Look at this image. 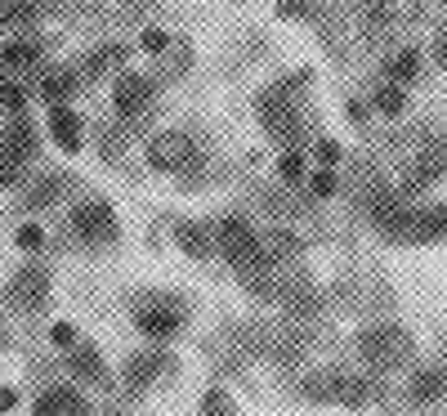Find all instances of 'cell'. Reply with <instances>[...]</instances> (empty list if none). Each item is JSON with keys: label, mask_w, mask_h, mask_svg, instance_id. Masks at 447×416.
Returning a JSON list of instances; mask_svg holds the SVG:
<instances>
[{"label": "cell", "mask_w": 447, "mask_h": 416, "mask_svg": "<svg viewBox=\"0 0 447 416\" xmlns=\"http://www.w3.org/2000/svg\"><path fill=\"white\" fill-rule=\"evenodd\" d=\"M220 247L228 251V260H237V264H255L264 255V242L251 233L241 219H224L220 224Z\"/></svg>", "instance_id": "6da1fadb"}, {"label": "cell", "mask_w": 447, "mask_h": 416, "mask_svg": "<svg viewBox=\"0 0 447 416\" xmlns=\"http://www.w3.org/2000/svg\"><path fill=\"white\" fill-rule=\"evenodd\" d=\"M362 353H367L371 363L389 367V363H398L407 353V332L403 327H376V332L362 336Z\"/></svg>", "instance_id": "7a4b0ae2"}, {"label": "cell", "mask_w": 447, "mask_h": 416, "mask_svg": "<svg viewBox=\"0 0 447 416\" xmlns=\"http://www.w3.org/2000/svg\"><path fill=\"white\" fill-rule=\"evenodd\" d=\"M76 228H81L90 242H112V238H116V215H112V206H107V202H86V206L76 211Z\"/></svg>", "instance_id": "3957f363"}, {"label": "cell", "mask_w": 447, "mask_h": 416, "mask_svg": "<svg viewBox=\"0 0 447 416\" xmlns=\"http://www.w3.org/2000/svg\"><path fill=\"white\" fill-rule=\"evenodd\" d=\"M148 99H152V85L143 81V77H135V72H126V77L116 81V108H121V117L143 112V108H148Z\"/></svg>", "instance_id": "277c9868"}, {"label": "cell", "mask_w": 447, "mask_h": 416, "mask_svg": "<svg viewBox=\"0 0 447 416\" xmlns=\"http://www.w3.org/2000/svg\"><path fill=\"white\" fill-rule=\"evenodd\" d=\"M188 157H192V143L184 139V134H161V139L152 143L148 162H152V166H161V170H175V166H184Z\"/></svg>", "instance_id": "5b68a950"}, {"label": "cell", "mask_w": 447, "mask_h": 416, "mask_svg": "<svg viewBox=\"0 0 447 416\" xmlns=\"http://www.w3.org/2000/svg\"><path fill=\"white\" fill-rule=\"evenodd\" d=\"M139 332L148 336H175L179 332V309L175 304H148V309H139Z\"/></svg>", "instance_id": "8992f818"}, {"label": "cell", "mask_w": 447, "mask_h": 416, "mask_svg": "<svg viewBox=\"0 0 447 416\" xmlns=\"http://www.w3.org/2000/svg\"><path fill=\"white\" fill-rule=\"evenodd\" d=\"M50 130H54V139H58V148H63V152H76L81 148V121L72 117L63 103H50Z\"/></svg>", "instance_id": "52a82bcc"}, {"label": "cell", "mask_w": 447, "mask_h": 416, "mask_svg": "<svg viewBox=\"0 0 447 416\" xmlns=\"http://www.w3.org/2000/svg\"><path fill=\"white\" fill-rule=\"evenodd\" d=\"M36 416H86V403H81L72 389H54L36 403Z\"/></svg>", "instance_id": "ba28073f"}, {"label": "cell", "mask_w": 447, "mask_h": 416, "mask_svg": "<svg viewBox=\"0 0 447 416\" xmlns=\"http://www.w3.org/2000/svg\"><path fill=\"white\" fill-rule=\"evenodd\" d=\"M14 300H22V304H41L45 300V273L41 268H27V273L14 278Z\"/></svg>", "instance_id": "9c48e42d"}, {"label": "cell", "mask_w": 447, "mask_h": 416, "mask_svg": "<svg viewBox=\"0 0 447 416\" xmlns=\"http://www.w3.org/2000/svg\"><path fill=\"white\" fill-rule=\"evenodd\" d=\"M443 228H447V206H434V211H425L412 224V238H439Z\"/></svg>", "instance_id": "30bf717a"}, {"label": "cell", "mask_w": 447, "mask_h": 416, "mask_svg": "<svg viewBox=\"0 0 447 416\" xmlns=\"http://www.w3.org/2000/svg\"><path fill=\"white\" fill-rule=\"evenodd\" d=\"M447 389V372H425V376H416V385H412V398H439Z\"/></svg>", "instance_id": "8fae6325"}, {"label": "cell", "mask_w": 447, "mask_h": 416, "mask_svg": "<svg viewBox=\"0 0 447 416\" xmlns=\"http://www.w3.org/2000/svg\"><path fill=\"white\" fill-rule=\"evenodd\" d=\"M156 372H161V353H148V358H135V363H130V372H126V376H130L135 385H148Z\"/></svg>", "instance_id": "7c38bea8"}, {"label": "cell", "mask_w": 447, "mask_h": 416, "mask_svg": "<svg viewBox=\"0 0 447 416\" xmlns=\"http://www.w3.org/2000/svg\"><path fill=\"white\" fill-rule=\"evenodd\" d=\"M5 148L14 152V162H18V157H32V148H36L32 126H14V130H9V143H5Z\"/></svg>", "instance_id": "4fadbf2b"}, {"label": "cell", "mask_w": 447, "mask_h": 416, "mask_svg": "<svg viewBox=\"0 0 447 416\" xmlns=\"http://www.w3.org/2000/svg\"><path fill=\"white\" fill-rule=\"evenodd\" d=\"M376 108H380L385 117H398V112L407 108V94H403V90H394V85H385V90L376 94Z\"/></svg>", "instance_id": "5bb4252c"}, {"label": "cell", "mask_w": 447, "mask_h": 416, "mask_svg": "<svg viewBox=\"0 0 447 416\" xmlns=\"http://www.w3.org/2000/svg\"><path fill=\"white\" fill-rule=\"evenodd\" d=\"M0 58H5L9 67H27L32 58H36V50H32L27 41H9V45H5V54H0Z\"/></svg>", "instance_id": "9a60e30c"}, {"label": "cell", "mask_w": 447, "mask_h": 416, "mask_svg": "<svg viewBox=\"0 0 447 416\" xmlns=\"http://www.w3.org/2000/svg\"><path fill=\"white\" fill-rule=\"evenodd\" d=\"M201 416H233V403L224 398V389H206V398H201Z\"/></svg>", "instance_id": "2e32d148"}, {"label": "cell", "mask_w": 447, "mask_h": 416, "mask_svg": "<svg viewBox=\"0 0 447 416\" xmlns=\"http://www.w3.org/2000/svg\"><path fill=\"white\" fill-rule=\"evenodd\" d=\"M416 72H420V54H416V50H403V54L394 58V77H398V81H412Z\"/></svg>", "instance_id": "e0dca14e"}, {"label": "cell", "mask_w": 447, "mask_h": 416, "mask_svg": "<svg viewBox=\"0 0 447 416\" xmlns=\"http://www.w3.org/2000/svg\"><path fill=\"white\" fill-rule=\"evenodd\" d=\"M72 367H76L81 376H103V363H99V353H94V349H81V353H72Z\"/></svg>", "instance_id": "ac0fdd59"}, {"label": "cell", "mask_w": 447, "mask_h": 416, "mask_svg": "<svg viewBox=\"0 0 447 416\" xmlns=\"http://www.w3.org/2000/svg\"><path fill=\"white\" fill-rule=\"evenodd\" d=\"M277 175H282L286 183H300V179H305V157H300V152H286L282 166H277Z\"/></svg>", "instance_id": "d6986e66"}, {"label": "cell", "mask_w": 447, "mask_h": 416, "mask_svg": "<svg viewBox=\"0 0 447 416\" xmlns=\"http://www.w3.org/2000/svg\"><path fill=\"white\" fill-rule=\"evenodd\" d=\"M179 242H184V251H188V255H206V233H201V228L184 224V228H179Z\"/></svg>", "instance_id": "ffe728a7"}, {"label": "cell", "mask_w": 447, "mask_h": 416, "mask_svg": "<svg viewBox=\"0 0 447 416\" xmlns=\"http://www.w3.org/2000/svg\"><path fill=\"white\" fill-rule=\"evenodd\" d=\"M67 90H72V81H67V77H50V81H45V99H50V103H63V99H67Z\"/></svg>", "instance_id": "44dd1931"}, {"label": "cell", "mask_w": 447, "mask_h": 416, "mask_svg": "<svg viewBox=\"0 0 447 416\" xmlns=\"http://www.w3.org/2000/svg\"><path fill=\"white\" fill-rule=\"evenodd\" d=\"M335 193V175L331 170H318V175H313V197H331Z\"/></svg>", "instance_id": "7402d4cb"}, {"label": "cell", "mask_w": 447, "mask_h": 416, "mask_svg": "<svg viewBox=\"0 0 447 416\" xmlns=\"http://www.w3.org/2000/svg\"><path fill=\"white\" fill-rule=\"evenodd\" d=\"M41 242H45V233L36 224H27V228H18V247H27V251H41Z\"/></svg>", "instance_id": "603a6c76"}, {"label": "cell", "mask_w": 447, "mask_h": 416, "mask_svg": "<svg viewBox=\"0 0 447 416\" xmlns=\"http://www.w3.org/2000/svg\"><path fill=\"white\" fill-rule=\"evenodd\" d=\"M264 247H269L273 255H291V251H295V238H286V233H273L269 242H264Z\"/></svg>", "instance_id": "cb8c5ba5"}, {"label": "cell", "mask_w": 447, "mask_h": 416, "mask_svg": "<svg viewBox=\"0 0 447 416\" xmlns=\"http://www.w3.org/2000/svg\"><path fill=\"white\" fill-rule=\"evenodd\" d=\"M14 175H18V162H14V152H9V148H0V183H9Z\"/></svg>", "instance_id": "d4e9b609"}, {"label": "cell", "mask_w": 447, "mask_h": 416, "mask_svg": "<svg viewBox=\"0 0 447 416\" xmlns=\"http://www.w3.org/2000/svg\"><path fill=\"white\" fill-rule=\"evenodd\" d=\"M0 103H5L9 112H22V90L18 85H5V90H0Z\"/></svg>", "instance_id": "484cf974"}, {"label": "cell", "mask_w": 447, "mask_h": 416, "mask_svg": "<svg viewBox=\"0 0 447 416\" xmlns=\"http://www.w3.org/2000/svg\"><path fill=\"white\" fill-rule=\"evenodd\" d=\"M63 193V179H50V183H41V188L32 193V202H50V197H58Z\"/></svg>", "instance_id": "4316f807"}, {"label": "cell", "mask_w": 447, "mask_h": 416, "mask_svg": "<svg viewBox=\"0 0 447 416\" xmlns=\"http://www.w3.org/2000/svg\"><path fill=\"white\" fill-rule=\"evenodd\" d=\"M277 9H282V14H286V18H300V14H305V18H309V14H313V9L305 5V0H282V5H277Z\"/></svg>", "instance_id": "83f0119b"}, {"label": "cell", "mask_w": 447, "mask_h": 416, "mask_svg": "<svg viewBox=\"0 0 447 416\" xmlns=\"http://www.w3.org/2000/svg\"><path fill=\"white\" fill-rule=\"evenodd\" d=\"M143 50H166V32H143Z\"/></svg>", "instance_id": "f1b7e54d"}, {"label": "cell", "mask_w": 447, "mask_h": 416, "mask_svg": "<svg viewBox=\"0 0 447 416\" xmlns=\"http://www.w3.org/2000/svg\"><path fill=\"white\" fill-rule=\"evenodd\" d=\"M318 157H322L327 166H335V162H340V148H335V143L327 139V143H318Z\"/></svg>", "instance_id": "f546056e"}, {"label": "cell", "mask_w": 447, "mask_h": 416, "mask_svg": "<svg viewBox=\"0 0 447 416\" xmlns=\"http://www.w3.org/2000/svg\"><path fill=\"white\" fill-rule=\"evenodd\" d=\"M50 340H54V345H72V327H67V323H54Z\"/></svg>", "instance_id": "4dcf8cb0"}, {"label": "cell", "mask_w": 447, "mask_h": 416, "mask_svg": "<svg viewBox=\"0 0 447 416\" xmlns=\"http://www.w3.org/2000/svg\"><path fill=\"white\" fill-rule=\"evenodd\" d=\"M14 403H18V394H14V389H0V412H9Z\"/></svg>", "instance_id": "1f68e13d"}, {"label": "cell", "mask_w": 447, "mask_h": 416, "mask_svg": "<svg viewBox=\"0 0 447 416\" xmlns=\"http://www.w3.org/2000/svg\"><path fill=\"white\" fill-rule=\"evenodd\" d=\"M439 58H443V63H447V36H443V41H439Z\"/></svg>", "instance_id": "d6a6232c"}, {"label": "cell", "mask_w": 447, "mask_h": 416, "mask_svg": "<svg viewBox=\"0 0 447 416\" xmlns=\"http://www.w3.org/2000/svg\"><path fill=\"white\" fill-rule=\"evenodd\" d=\"M443 5H447V0H443Z\"/></svg>", "instance_id": "836d02e7"}]
</instances>
